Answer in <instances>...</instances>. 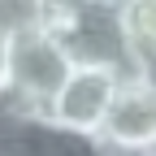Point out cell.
Segmentation results:
<instances>
[{"mask_svg": "<svg viewBox=\"0 0 156 156\" xmlns=\"http://www.w3.org/2000/svg\"><path fill=\"white\" fill-rule=\"evenodd\" d=\"M35 22L56 35V44L74 65H134L122 17H117V0H35Z\"/></svg>", "mask_w": 156, "mask_h": 156, "instance_id": "cell-1", "label": "cell"}, {"mask_svg": "<svg viewBox=\"0 0 156 156\" xmlns=\"http://www.w3.org/2000/svg\"><path fill=\"white\" fill-rule=\"evenodd\" d=\"M69 56L56 44L48 26H39L35 17L13 22L5 35V100L0 108L13 113H44L56 87L69 74Z\"/></svg>", "mask_w": 156, "mask_h": 156, "instance_id": "cell-2", "label": "cell"}, {"mask_svg": "<svg viewBox=\"0 0 156 156\" xmlns=\"http://www.w3.org/2000/svg\"><path fill=\"white\" fill-rule=\"evenodd\" d=\"M95 139L104 143L108 156H130V152H156V91L139 69H126L117 78L113 104L100 122Z\"/></svg>", "mask_w": 156, "mask_h": 156, "instance_id": "cell-3", "label": "cell"}, {"mask_svg": "<svg viewBox=\"0 0 156 156\" xmlns=\"http://www.w3.org/2000/svg\"><path fill=\"white\" fill-rule=\"evenodd\" d=\"M126 69H104V65H69L65 83L56 87V95L48 100L44 117H52L56 126L78 130V134H100V122L113 104L117 78Z\"/></svg>", "mask_w": 156, "mask_h": 156, "instance_id": "cell-4", "label": "cell"}, {"mask_svg": "<svg viewBox=\"0 0 156 156\" xmlns=\"http://www.w3.org/2000/svg\"><path fill=\"white\" fill-rule=\"evenodd\" d=\"M117 17L134 61L156 56V0H117Z\"/></svg>", "mask_w": 156, "mask_h": 156, "instance_id": "cell-5", "label": "cell"}, {"mask_svg": "<svg viewBox=\"0 0 156 156\" xmlns=\"http://www.w3.org/2000/svg\"><path fill=\"white\" fill-rule=\"evenodd\" d=\"M35 17V0H0V22L13 26V22H26Z\"/></svg>", "mask_w": 156, "mask_h": 156, "instance_id": "cell-6", "label": "cell"}, {"mask_svg": "<svg viewBox=\"0 0 156 156\" xmlns=\"http://www.w3.org/2000/svg\"><path fill=\"white\" fill-rule=\"evenodd\" d=\"M134 69H139V74L147 78V87L156 91V56H143V61H134Z\"/></svg>", "mask_w": 156, "mask_h": 156, "instance_id": "cell-7", "label": "cell"}, {"mask_svg": "<svg viewBox=\"0 0 156 156\" xmlns=\"http://www.w3.org/2000/svg\"><path fill=\"white\" fill-rule=\"evenodd\" d=\"M5 35H9V26L0 22V100H5Z\"/></svg>", "mask_w": 156, "mask_h": 156, "instance_id": "cell-8", "label": "cell"}, {"mask_svg": "<svg viewBox=\"0 0 156 156\" xmlns=\"http://www.w3.org/2000/svg\"><path fill=\"white\" fill-rule=\"evenodd\" d=\"M130 156H156V152H130Z\"/></svg>", "mask_w": 156, "mask_h": 156, "instance_id": "cell-9", "label": "cell"}]
</instances>
